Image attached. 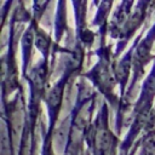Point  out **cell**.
<instances>
[{
	"instance_id": "cell-1",
	"label": "cell",
	"mask_w": 155,
	"mask_h": 155,
	"mask_svg": "<svg viewBox=\"0 0 155 155\" xmlns=\"http://www.w3.org/2000/svg\"><path fill=\"white\" fill-rule=\"evenodd\" d=\"M96 155H107L109 147H110V133L105 130L102 128L96 133Z\"/></svg>"
}]
</instances>
